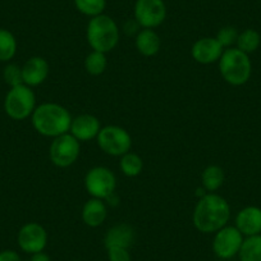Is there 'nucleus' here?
Listing matches in <instances>:
<instances>
[{
	"instance_id": "obj_4",
	"label": "nucleus",
	"mask_w": 261,
	"mask_h": 261,
	"mask_svg": "<svg viewBox=\"0 0 261 261\" xmlns=\"http://www.w3.org/2000/svg\"><path fill=\"white\" fill-rule=\"evenodd\" d=\"M219 71L225 82L232 86H242L250 80L252 64L248 54L237 47H229L220 57Z\"/></svg>"
},
{
	"instance_id": "obj_9",
	"label": "nucleus",
	"mask_w": 261,
	"mask_h": 261,
	"mask_svg": "<svg viewBox=\"0 0 261 261\" xmlns=\"http://www.w3.org/2000/svg\"><path fill=\"white\" fill-rule=\"evenodd\" d=\"M243 234L233 225H225L215 232L213 241V251L222 260H229L240 253L243 243Z\"/></svg>"
},
{
	"instance_id": "obj_11",
	"label": "nucleus",
	"mask_w": 261,
	"mask_h": 261,
	"mask_svg": "<svg viewBox=\"0 0 261 261\" xmlns=\"http://www.w3.org/2000/svg\"><path fill=\"white\" fill-rule=\"evenodd\" d=\"M17 241L22 251L34 255L42 252L46 247L47 233L39 223H27L19 229Z\"/></svg>"
},
{
	"instance_id": "obj_7",
	"label": "nucleus",
	"mask_w": 261,
	"mask_h": 261,
	"mask_svg": "<svg viewBox=\"0 0 261 261\" xmlns=\"http://www.w3.org/2000/svg\"><path fill=\"white\" fill-rule=\"evenodd\" d=\"M80 152H81L80 141L68 132L53 140L49 156L54 165L59 168H67L77 162Z\"/></svg>"
},
{
	"instance_id": "obj_2",
	"label": "nucleus",
	"mask_w": 261,
	"mask_h": 261,
	"mask_svg": "<svg viewBox=\"0 0 261 261\" xmlns=\"http://www.w3.org/2000/svg\"><path fill=\"white\" fill-rule=\"evenodd\" d=\"M32 125L40 135L46 137H58L68 134L72 115L57 102H44L36 107L32 113Z\"/></svg>"
},
{
	"instance_id": "obj_28",
	"label": "nucleus",
	"mask_w": 261,
	"mask_h": 261,
	"mask_svg": "<svg viewBox=\"0 0 261 261\" xmlns=\"http://www.w3.org/2000/svg\"><path fill=\"white\" fill-rule=\"evenodd\" d=\"M109 261H130V253L128 248L110 247L108 248Z\"/></svg>"
},
{
	"instance_id": "obj_16",
	"label": "nucleus",
	"mask_w": 261,
	"mask_h": 261,
	"mask_svg": "<svg viewBox=\"0 0 261 261\" xmlns=\"http://www.w3.org/2000/svg\"><path fill=\"white\" fill-rule=\"evenodd\" d=\"M135 229L129 224L120 223V224L113 225L105 234V247H123L129 248L135 243Z\"/></svg>"
},
{
	"instance_id": "obj_30",
	"label": "nucleus",
	"mask_w": 261,
	"mask_h": 261,
	"mask_svg": "<svg viewBox=\"0 0 261 261\" xmlns=\"http://www.w3.org/2000/svg\"><path fill=\"white\" fill-rule=\"evenodd\" d=\"M31 261H51V260H50V257L46 255V253L37 252V253H34V255H32Z\"/></svg>"
},
{
	"instance_id": "obj_26",
	"label": "nucleus",
	"mask_w": 261,
	"mask_h": 261,
	"mask_svg": "<svg viewBox=\"0 0 261 261\" xmlns=\"http://www.w3.org/2000/svg\"><path fill=\"white\" fill-rule=\"evenodd\" d=\"M3 79L4 81H6V84L9 85L11 87H16L18 86V85H22L23 84L22 67L13 64V63L8 64L3 71Z\"/></svg>"
},
{
	"instance_id": "obj_5",
	"label": "nucleus",
	"mask_w": 261,
	"mask_h": 261,
	"mask_svg": "<svg viewBox=\"0 0 261 261\" xmlns=\"http://www.w3.org/2000/svg\"><path fill=\"white\" fill-rule=\"evenodd\" d=\"M36 109V96L34 90L22 84L11 87L4 100V110L14 120H23L32 115Z\"/></svg>"
},
{
	"instance_id": "obj_14",
	"label": "nucleus",
	"mask_w": 261,
	"mask_h": 261,
	"mask_svg": "<svg viewBox=\"0 0 261 261\" xmlns=\"http://www.w3.org/2000/svg\"><path fill=\"white\" fill-rule=\"evenodd\" d=\"M50 72L49 63L41 57H32L22 67L23 84L30 87L41 85L47 79Z\"/></svg>"
},
{
	"instance_id": "obj_20",
	"label": "nucleus",
	"mask_w": 261,
	"mask_h": 261,
	"mask_svg": "<svg viewBox=\"0 0 261 261\" xmlns=\"http://www.w3.org/2000/svg\"><path fill=\"white\" fill-rule=\"evenodd\" d=\"M238 256L241 261H261V234L245 238Z\"/></svg>"
},
{
	"instance_id": "obj_6",
	"label": "nucleus",
	"mask_w": 261,
	"mask_h": 261,
	"mask_svg": "<svg viewBox=\"0 0 261 261\" xmlns=\"http://www.w3.org/2000/svg\"><path fill=\"white\" fill-rule=\"evenodd\" d=\"M100 149L112 156H123L132 147V137L123 127L107 125L100 129L96 137Z\"/></svg>"
},
{
	"instance_id": "obj_27",
	"label": "nucleus",
	"mask_w": 261,
	"mask_h": 261,
	"mask_svg": "<svg viewBox=\"0 0 261 261\" xmlns=\"http://www.w3.org/2000/svg\"><path fill=\"white\" fill-rule=\"evenodd\" d=\"M215 39L218 40V42H219L223 47H227V49H229V47H232L233 44H236V42H237L238 31L232 26L222 27V29L218 31L217 37H215Z\"/></svg>"
},
{
	"instance_id": "obj_29",
	"label": "nucleus",
	"mask_w": 261,
	"mask_h": 261,
	"mask_svg": "<svg viewBox=\"0 0 261 261\" xmlns=\"http://www.w3.org/2000/svg\"><path fill=\"white\" fill-rule=\"evenodd\" d=\"M0 261H21V257L16 251L4 250L0 252Z\"/></svg>"
},
{
	"instance_id": "obj_19",
	"label": "nucleus",
	"mask_w": 261,
	"mask_h": 261,
	"mask_svg": "<svg viewBox=\"0 0 261 261\" xmlns=\"http://www.w3.org/2000/svg\"><path fill=\"white\" fill-rule=\"evenodd\" d=\"M224 170L219 165H209L204 169L201 174L202 186L209 192H215L224 183Z\"/></svg>"
},
{
	"instance_id": "obj_23",
	"label": "nucleus",
	"mask_w": 261,
	"mask_h": 261,
	"mask_svg": "<svg viewBox=\"0 0 261 261\" xmlns=\"http://www.w3.org/2000/svg\"><path fill=\"white\" fill-rule=\"evenodd\" d=\"M108 67V59L105 53L92 50L85 59V69L91 76H100Z\"/></svg>"
},
{
	"instance_id": "obj_1",
	"label": "nucleus",
	"mask_w": 261,
	"mask_h": 261,
	"mask_svg": "<svg viewBox=\"0 0 261 261\" xmlns=\"http://www.w3.org/2000/svg\"><path fill=\"white\" fill-rule=\"evenodd\" d=\"M230 206L227 200L214 192L200 197L193 210L192 220L196 229L202 233H215L228 224Z\"/></svg>"
},
{
	"instance_id": "obj_10",
	"label": "nucleus",
	"mask_w": 261,
	"mask_h": 261,
	"mask_svg": "<svg viewBox=\"0 0 261 261\" xmlns=\"http://www.w3.org/2000/svg\"><path fill=\"white\" fill-rule=\"evenodd\" d=\"M167 17V6L164 0H136L135 19L142 29L159 27Z\"/></svg>"
},
{
	"instance_id": "obj_31",
	"label": "nucleus",
	"mask_w": 261,
	"mask_h": 261,
	"mask_svg": "<svg viewBox=\"0 0 261 261\" xmlns=\"http://www.w3.org/2000/svg\"><path fill=\"white\" fill-rule=\"evenodd\" d=\"M76 261H77V260H76Z\"/></svg>"
},
{
	"instance_id": "obj_13",
	"label": "nucleus",
	"mask_w": 261,
	"mask_h": 261,
	"mask_svg": "<svg viewBox=\"0 0 261 261\" xmlns=\"http://www.w3.org/2000/svg\"><path fill=\"white\" fill-rule=\"evenodd\" d=\"M100 129H101V124L95 115L81 114L72 119L69 134L76 137L80 142L90 141L92 139H96Z\"/></svg>"
},
{
	"instance_id": "obj_24",
	"label": "nucleus",
	"mask_w": 261,
	"mask_h": 261,
	"mask_svg": "<svg viewBox=\"0 0 261 261\" xmlns=\"http://www.w3.org/2000/svg\"><path fill=\"white\" fill-rule=\"evenodd\" d=\"M119 167L123 174L127 175V177H137L142 172L144 162H142L140 155L129 151L123 155L122 159H120Z\"/></svg>"
},
{
	"instance_id": "obj_18",
	"label": "nucleus",
	"mask_w": 261,
	"mask_h": 261,
	"mask_svg": "<svg viewBox=\"0 0 261 261\" xmlns=\"http://www.w3.org/2000/svg\"><path fill=\"white\" fill-rule=\"evenodd\" d=\"M162 40L152 29H144L136 36L137 51L144 57H154L159 53Z\"/></svg>"
},
{
	"instance_id": "obj_8",
	"label": "nucleus",
	"mask_w": 261,
	"mask_h": 261,
	"mask_svg": "<svg viewBox=\"0 0 261 261\" xmlns=\"http://www.w3.org/2000/svg\"><path fill=\"white\" fill-rule=\"evenodd\" d=\"M85 187L94 199H110L117 187V178L108 168L95 167L87 172Z\"/></svg>"
},
{
	"instance_id": "obj_22",
	"label": "nucleus",
	"mask_w": 261,
	"mask_h": 261,
	"mask_svg": "<svg viewBox=\"0 0 261 261\" xmlns=\"http://www.w3.org/2000/svg\"><path fill=\"white\" fill-rule=\"evenodd\" d=\"M17 53V40L11 31L0 29V62H9Z\"/></svg>"
},
{
	"instance_id": "obj_15",
	"label": "nucleus",
	"mask_w": 261,
	"mask_h": 261,
	"mask_svg": "<svg viewBox=\"0 0 261 261\" xmlns=\"http://www.w3.org/2000/svg\"><path fill=\"white\" fill-rule=\"evenodd\" d=\"M236 227L246 237L261 234V209L247 206L240 210L236 217Z\"/></svg>"
},
{
	"instance_id": "obj_3",
	"label": "nucleus",
	"mask_w": 261,
	"mask_h": 261,
	"mask_svg": "<svg viewBox=\"0 0 261 261\" xmlns=\"http://www.w3.org/2000/svg\"><path fill=\"white\" fill-rule=\"evenodd\" d=\"M87 42L92 50L100 53H109L119 42L120 31L117 22L107 14L92 17L86 30Z\"/></svg>"
},
{
	"instance_id": "obj_12",
	"label": "nucleus",
	"mask_w": 261,
	"mask_h": 261,
	"mask_svg": "<svg viewBox=\"0 0 261 261\" xmlns=\"http://www.w3.org/2000/svg\"><path fill=\"white\" fill-rule=\"evenodd\" d=\"M224 50L215 37H202L193 44L191 54L200 64H212L219 62Z\"/></svg>"
},
{
	"instance_id": "obj_17",
	"label": "nucleus",
	"mask_w": 261,
	"mask_h": 261,
	"mask_svg": "<svg viewBox=\"0 0 261 261\" xmlns=\"http://www.w3.org/2000/svg\"><path fill=\"white\" fill-rule=\"evenodd\" d=\"M108 215L107 205L100 199H94L86 201L82 207V220L87 227H100L105 222Z\"/></svg>"
},
{
	"instance_id": "obj_21",
	"label": "nucleus",
	"mask_w": 261,
	"mask_h": 261,
	"mask_svg": "<svg viewBox=\"0 0 261 261\" xmlns=\"http://www.w3.org/2000/svg\"><path fill=\"white\" fill-rule=\"evenodd\" d=\"M236 44H237V49L250 55L251 53H255L260 46L261 36L256 30L247 29L241 32V34H238V39Z\"/></svg>"
},
{
	"instance_id": "obj_25",
	"label": "nucleus",
	"mask_w": 261,
	"mask_h": 261,
	"mask_svg": "<svg viewBox=\"0 0 261 261\" xmlns=\"http://www.w3.org/2000/svg\"><path fill=\"white\" fill-rule=\"evenodd\" d=\"M74 6L80 13L92 18L104 13L107 0H74Z\"/></svg>"
}]
</instances>
